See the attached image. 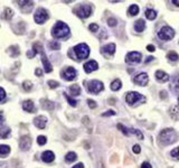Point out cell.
Masks as SVG:
<instances>
[{
	"label": "cell",
	"mask_w": 179,
	"mask_h": 168,
	"mask_svg": "<svg viewBox=\"0 0 179 168\" xmlns=\"http://www.w3.org/2000/svg\"><path fill=\"white\" fill-rule=\"evenodd\" d=\"M52 35L55 38H65L69 35V28L65 22H57L52 29Z\"/></svg>",
	"instance_id": "6da1fadb"
},
{
	"label": "cell",
	"mask_w": 179,
	"mask_h": 168,
	"mask_svg": "<svg viewBox=\"0 0 179 168\" xmlns=\"http://www.w3.org/2000/svg\"><path fill=\"white\" fill-rule=\"evenodd\" d=\"M159 140L163 145H170V144H173V141L177 140V134L171 128L165 129L159 134Z\"/></svg>",
	"instance_id": "7a4b0ae2"
},
{
	"label": "cell",
	"mask_w": 179,
	"mask_h": 168,
	"mask_svg": "<svg viewBox=\"0 0 179 168\" xmlns=\"http://www.w3.org/2000/svg\"><path fill=\"white\" fill-rule=\"evenodd\" d=\"M73 52H74V54H75L77 60H84V58H86V57L90 55L89 46L86 44H83V43L76 45V46L73 48Z\"/></svg>",
	"instance_id": "3957f363"
},
{
	"label": "cell",
	"mask_w": 179,
	"mask_h": 168,
	"mask_svg": "<svg viewBox=\"0 0 179 168\" xmlns=\"http://www.w3.org/2000/svg\"><path fill=\"white\" fill-rule=\"evenodd\" d=\"M125 100L128 102L130 106H134L135 103H138V102H145V98L143 95H141L140 93L138 92H129L127 96H125Z\"/></svg>",
	"instance_id": "277c9868"
},
{
	"label": "cell",
	"mask_w": 179,
	"mask_h": 168,
	"mask_svg": "<svg viewBox=\"0 0 179 168\" xmlns=\"http://www.w3.org/2000/svg\"><path fill=\"white\" fill-rule=\"evenodd\" d=\"M158 36H159V38L163 39V40H170V39L173 38L175 32H173V29L171 27L165 26V27H162L160 29V32L158 33Z\"/></svg>",
	"instance_id": "5b68a950"
},
{
	"label": "cell",
	"mask_w": 179,
	"mask_h": 168,
	"mask_svg": "<svg viewBox=\"0 0 179 168\" xmlns=\"http://www.w3.org/2000/svg\"><path fill=\"white\" fill-rule=\"evenodd\" d=\"M48 12L47 10H45L44 8H39L36 10L35 12V16H34V19H35V22L39 24V25H42V24H44L47 19H48Z\"/></svg>",
	"instance_id": "8992f818"
},
{
	"label": "cell",
	"mask_w": 179,
	"mask_h": 168,
	"mask_svg": "<svg viewBox=\"0 0 179 168\" xmlns=\"http://www.w3.org/2000/svg\"><path fill=\"white\" fill-rule=\"evenodd\" d=\"M76 75H77L76 70H75L74 67H71V66L66 67V68L63 70V72H62V78H64L65 81H73V80L76 78Z\"/></svg>",
	"instance_id": "52a82bcc"
},
{
	"label": "cell",
	"mask_w": 179,
	"mask_h": 168,
	"mask_svg": "<svg viewBox=\"0 0 179 168\" xmlns=\"http://www.w3.org/2000/svg\"><path fill=\"white\" fill-rule=\"evenodd\" d=\"M92 14V7L90 5H81L76 10V15L79 18H87Z\"/></svg>",
	"instance_id": "ba28073f"
},
{
	"label": "cell",
	"mask_w": 179,
	"mask_h": 168,
	"mask_svg": "<svg viewBox=\"0 0 179 168\" xmlns=\"http://www.w3.org/2000/svg\"><path fill=\"white\" fill-rule=\"evenodd\" d=\"M103 83L102 82H100V81H97V80H93V81H91L89 83V85H87V89H89V91L91 92V93H99V92H101L102 90H103Z\"/></svg>",
	"instance_id": "9c48e42d"
},
{
	"label": "cell",
	"mask_w": 179,
	"mask_h": 168,
	"mask_svg": "<svg viewBox=\"0 0 179 168\" xmlns=\"http://www.w3.org/2000/svg\"><path fill=\"white\" fill-rule=\"evenodd\" d=\"M141 61V54L139 52H131L125 56V62L129 64H135Z\"/></svg>",
	"instance_id": "30bf717a"
},
{
	"label": "cell",
	"mask_w": 179,
	"mask_h": 168,
	"mask_svg": "<svg viewBox=\"0 0 179 168\" xmlns=\"http://www.w3.org/2000/svg\"><path fill=\"white\" fill-rule=\"evenodd\" d=\"M148 81H149V76H148V74H147V73H140V74H138V75H135L134 78H133L134 83L138 84V85H141V86L147 85Z\"/></svg>",
	"instance_id": "8fae6325"
},
{
	"label": "cell",
	"mask_w": 179,
	"mask_h": 168,
	"mask_svg": "<svg viewBox=\"0 0 179 168\" xmlns=\"http://www.w3.org/2000/svg\"><path fill=\"white\" fill-rule=\"evenodd\" d=\"M32 145V139L29 136H24L20 138V141H19V146H20V149L21 150H28L29 147Z\"/></svg>",
	"instance_id": "7c38bea8"
},
{
	"label": "cell",
	"mask_w": 179,
	"mask_h": 168,
	"mask_svg": "<svg viewBox=\"0 0 179 168\" xmlns=\"http://www.w3.org/2000/svg\"><path fill=\"white\" fill-rule=\"evenodd\" d=\"M46 123H47V118L44 116H39L34 119V124L39 129H44L46 127Z\"/></svg>",
	"instance_id": "4fadbf2b"
},
{
	"label": "cell",
	"mask_w": 179,
	"mask_h": 168,
	"mask_svg": "<svg viewBox=\"0 0 179 168\" xmlns=\"http://www.w3.org/2000/svg\"><path fill=\"white\" fill-rule=\"evenodd\" d=\"M97 67H99V64L95 61H89L87 63L84 64V71L86 73H91L95 70H97Z\"/></svg>",
	"instance_id": "5bb4252c"
},
{
	"label": "cell",
	"mask_w": 179,
	"mask_h": 168,
	"mask_svg": "<svg viewBox=\"0 0 179 168\" xmlns=\"http://www.w3.org/2000/svg\"><path fill=\"white\" fill-rule=\"evenodd\" d=\"M19 5H20V9L22 10V12L27 14L33 9L34 2L33 1H19Z\"/></svg>",
	"instance_id": "9a60e30c"
},
{
	"label": "cell",
	"mask_w": 179,
	"mask_h": 168,
	"mask_svg": "<svg viewBox=\"0 0 179 168\" xmlns=\"http://www.w3.org/2000/svg\"><path fill=\"white\" fill-rule=\"evenodd\" d=\"M115 52V45L114 44H107L102 47V53L105 56H111Z\"/></svg>",
	"instance_id": "2e32d148"
},
{
	"label": "cell",
	"mask_w": 179,
	"mask_h": 168,
	"mask_svg": "<svg viewBox=\"0 0 179 168\" xmlns=\"http://www.w3.org/2000/svg\"><path fill=\"white\" fill-rule=\"evenodd\" d=\"M42 62H43V64H44L45 72H46V73H50L52 71H53L52 64L49 63V61H48V58H47V56H46V54H45L44 52L42 53Z\"/></svg>",
	"instance_id": "e0dca14e"
},
{
	"label": "cell",
	"mask_w": 179,
	"mask_h": 168,
	"mask_svg": "<svg viewBox=\"0 0 179 168\" xmlns=\"http://www.w3.org/2000/svg\"><path fill=\"white\" fill-rule=\"evenodd\" d=\"M42 159H43V162H52L54 159H55V155H54L53 151L47 150V151H45V152H43Z\"/></svg>",
	"instance_id": "ac0fdd59"
},
{
	"label": "cell",
	"mask_w": 179,
	"mask_h": 168,
	"mask_svg": "<svg viewBox=\"0 0 179 168\" xmlns=\"http://www.w3.org/2000/svg\"><path fill=\"white\" fill-rule=\"evenodd\" d=\"M145 28V20H142V19L137 20L135 24H134V29H135V32H138V33L143 32Z\"/></svg>",
	"instance_id": "d6986e66"
},
{
	"label": "cell",
	"mask_w": 179,
	"mask_h": 168,
	"mask_svg": "<svg viewBox=\"0 0 179 168\" xmlns=\"http://www.w3.org/2000/svg\"><path fill=\"white\" fill-rule=\"evenodd\" d=\"M22 109L27 112L34 111V102L32 100H26L22 103Z\"/></svg>",
	"instance_id": "ffe728a7"
},
{
	"label": "cell",
	"mask_w": 179,
	"mask_h": 168,
	"mask_svg": "<svg viewBox=\"0 0 179 168\" xmlns=\"http://www.w3.org/2000/svg\"><path fill=\"white\" fill-rule=\"evenodd\" d=\"M42 106L45 110H53L55 108V104L49 100H46V99H43L42 100Z\"/></svg>",
	"instance_id": "44dd1931"
},
{
	"label": "cell",
	"mask_w": 179,
	"mask_h": 168,
	"mask_svg": "<svg viewBox=\"0 0 179 168\" xmlns=\"http://www.w3.org/2000/svg\"><path fill=\"white\" fill-rule=\"evenodd\" d=\"M156 78H157V80H158V81L166 82V81H168L169 76H168L167 74L163 72V71H157V72H156Z\"/></svg>",
	"instance_id": "7402d4cb"
},
{
	"label": "cell",
	"mask_w": 179,
	"mask_h": 168,
	"mask_svg": "<svg viewBox=\"0 0 179 168\" xmlns=\"http://www.w3.org/2000/svg\"><path fill=\"white\" fill-rule=\"evenodd\" d=\"M14 16V11L9 9V8H6L5 11L2 12V15H1V18L2 19H6V20H10L11 18Z\"/></svg>",
	"instance_id": "603a6c76"
},
{
	"label": "cell",
	"mask_w": 179,
	"mask_h": 168,
	"mask_svg": "<svg viewBox=\"0 0 179 168\" xmlns=\"http://www.w3.org/2000/svg\"><path fill=\"white\" fill-rule=\"evenodd\" d=\"M10 134V129L8 128V127H2V128H0V138H2V139H5L7 138L8 136Z\"/></svg>",
	"instance_id": "cb8c5ba5"
},
{
	"label": "cell",
	"mask_w": 179,
	"mask_h": 168,
	"mask_svg": "<svg viewBox=\"0 0 179 168\" xmlns=\"http://www.w3.org/2000/svg\"><path fill=\"white\" fill-rule=\"evenodd\" d=\"M33 50L37 54V53H43L44 52V47H43V45H42V43H39V42H37V43H35V44L33 45Z\"/></svg>",
	"instance_id": "d4e9b609"
},
{
	"label": "cell",
	"mask_w": 179,
	"mask_h": 168,
	"mask_svg": "<svg viewBox=\"0 0 179 168\" xmlns=\"http://www.w3.org/2000/svg\"><path fill=\"white\" fill-rule=\"evenodd\" d=\"M10 152V147L7 145L0 146V156H7Z\"/></svg>",
	"instance_id": "484cf974"
},
{
	"label": "cell",
	"mask_w": 179,
	"mask_h": 168,
	"mask_svg": "<svg viewBox=\"0 0 179 168\" xmlns=\"http://www.w3.org/2000/svg\"><path fill=\"white\" fill-rule=\"evenodd\" d=\"M145 17H147L149 20H153V19H156L157 12L153 10V9H148V10L145 11Z\"/></svg>",
	"instance_id": "4316f807"
},
{
	"label": "cell",
	"mask_w": 179,
	"mask_h": 168,
	"mask_svg": "<svg viewBox=\"0 0 179 168\" xmlns=\"http://www.w3.org/2000/svg\"><path fill=\"white\" fill-rule=\"evenodd\" d=\"M138 12H139V7H138V5L130 6V8H129V15H130V16H135V15H138Z\"/></svg>",
	"instance_id": "83f0119b"
},
{
	"label": "cell",
	"mask_w": 179,
	"mask_h": 168,
	"mask_svg": "<svg viewBox=\"0 0 179 168\" xmlns=\"http://www.w3.org/2000/svg\"><path fill=\"white\" fill-rule=\"evenodd\" d=\"M69 91L73 95H79L81 94V88L78 85H72L69 88Z\"/></svg>",
	"instance_id": "f1b7e54d"
},
{
	"label": "cell",
	"mask_w": 179,
	"mask_h": 168,
	"mask_svg": "<svg viewBox=\"0 0 179 168\" xmlns=\"http://www.w3.org/2000/svg\"><path fill=\"white\" fill-rule=\"evenodd\" d=\"M121 88V81L120 80H115V81H113L111 84V90L112 91H117V90H120Z\"/></svg>",
	"instance_id": "f546056e"
},
{
	"label": "cell",
	"mask_w": 179,
	"mask_h": 168,
	"mask_svg": "<svg viewBox=\"0 0 179 168\" xmlns=\"http://www.w3.org/2000/svg\"><path fill=\"white\" fill-rule=\"evenodd\" d=\"M9 50H9V54H10L11 56H14V57H15V56H18L19 53H20V50H18V46H16V45H15V46H11Z\"/></svg>",
	"instance_id": "4dcf8cb0"
},
{
	"label": "cell",
	"mask_w": 179,
	"mask_h": 168,
	"mask_svg": "<svg viewBox=\"0 0 179 168\" xmlns=\"http://www.w3.org/2000/svg\"><path fill=\"white\" fill-rule=\"evenodd\" d=\"M76 159V154L75 152H68L66 156H65V160L67 162H72Z\"/></svg>",
	"instance_id": "1f68e13d"
},
{
	"label": "cell",
	"mask_w": 179,
	"mask_h": 168,
	"mask_svg": "<svg viewBox=\"0 0 179 168\" xmlns=\"http://www.w3.org/2000/svg\"><path fill=\"white\" fill-rule=\"evenodd\" d=\"M117 129H120V131H121L123 134H125V136H129V134H130V130H129L127 127H124L123 124H121V123L117 124Z\"/></svg>",
	"instance_id": "d6a6232c"
},
{
	"label": "cell",
	"mask_w": 179,
	"mask_h": 168,
	"mask_svg": "<svg viewBox=\"0 0 179 168\" xmlns=\"http://www.w3.org/2000/svg\"><path fill=\"white\" fill-rule=\"evenodd\" d=\"M22 88H24V90L25 91H30V90L33 89V83L30 82V81H25L24 83H22Z\"/></svg>",
	"instance_id": "836d02e7"
},
{
	"label": "cell",
	"mask_w": 179,
	"mask_h": 168,
	"mask_svg": "<svg viewBox=\"0 0 179 168\" xmlns=\"http://www.w3.org/2000/svg\"><path fill=\"white\" fill-rule=\"evenodd\" d=\"M178 54L177 53H175V52H170V53H168V58L170 60V61L173 62H176L178 61Z\"/></svg>",
	"instance_id": "e575fe53"
},
{
	"label": "cell",
	"mask_w": 179,
	"mask_h": 168,
	"mask_svg": "<svg viewBox=\"0 0 179 168\" xmlns=\"http://www.w3.org/2000/svg\"><path fill=\"white\" fill-rule=\"evenodd\" d=\"M59 47H61V44L58 42H56V40H53V42L49 43L50 50H59Z\"/></svg>",
	"instance_id": "d590c367"
},
{
	"label": "cell",
	"mask_w": 179,
	"mask_h": 168,
	"mask_svg": "<svg viewBox=\"0 0 179 168\" xmlns=\"http://www.w3.org/2000/svg\"><path fill=\"white\" fill-rule=\"evenodd\" d=\"M37 142H38V145L40 146L45 145V144L47 142V138H46L45 136H39L38 138H37Z\"/></svg>",
	"instance_id": "8d00e7d4"
},
{
	"label": "cell",
	"mask_w": 179,
	"mask_h": 168,
	"mask_svg": "<svg viewBox=\"0 0 179 168\" xmlns=\"http://www.w3.org/2000/svg\"><path fill=\"white\" fill-rule=\"evenodd\" d=\"M65 98H66V100L68 101V103H69V104H71V106H76V103H77V102H76V101L74 100V99H72V98H71V96H69V95L68 94H66V93H65Z\"/></svg>",
	"instance_id": "74e56055"
},
{
	"label": "cell",
	"mask_w": 179,
	"mask_h": 168,
	"mask_svg": "<svg viewBox=\"0 0 179 168\" xmlns=\"http://www.w3.org/2000/svg\"><path fill=\"white\" fill-rule=\"evenodd\" d=\"M170 154H171V156H173V158H176V159H178V160H179V147H177V148L173 149Z\"/></svg>",
	"instance_id": "f35d334b"
},
{
	"label": "cell",
	"mask_w": 179,
	"mask_h": 168,
	"mask_svg": "<svg viewBox=\"0 0 179 168\" xmlns=\"http://www.w3.org/2000/svg\"><path fill=\"white\" fill-rule=\"evenodd\" d=\"M107 24H109V26L114 27V26H117V19L115 18H109L107 19Z\"/></svg>",
	"instance_id": "ab89813d"
},
{
	"label": "cell",
	"mask_w": 179,
	"mask_h": 168,
	"mask_svg": "<svg viewBox=\"0 0 179 168\" xmlns=\"http://www.w3.org/2000/svg\"><path fill=\"white\" fill-rule=\"evenodd\" d=\"M47 84L49 85L50 89H55V88H57V86L59 85V83H58V82H55V81H48Z\"/></svg>",
	"instance_id": "60d3db41"
},
{
	"label": "cell",
	"mask_w": 179,
	"mask_h": 168,
	"mask_svg": "<svg viewBox=\"0 0 179 168\" xmlns=\"http://www.w3.org/2000/svg\"><path fill=\"white\" fill-rule=\"evenodd\" d=\"M89 28H90V30H91V32H97L99 26H97L96 24H91V25L89 26Z\"/></svg>",
	"instance_id": "b9f144b4"
},
{
	"label": "cell",
	"mask_w": 179,
	"mask_h": 168,
	"mask_svg": "<svg viewBox=\"0 0 179 168\" xmlns=\"http://www.w3.org/2000/svg\"><path fill=\"white\" fill-rule=\"evenodd\" d=\"M6 99V92L2 88H0V102Z\"/></svg>",
	"instance_id": "7bdbcfd3"
},
{
	"label": "cell",
	"mask_w": 179,
	"mask_h": 168,
	"mask_svg": "<svg viewBox=\"0 0 179 168\" xmlns=\"http://www.w3.org/2000/svg\"><path fill=\"white\" fill-rule=\"evenodd\" d=\"M87 103H89V106L91 109H94L95 106H96V103L93 100H87Z\"/></svg>",
	"instance_id": "ee69618b"
},
{
	"label": "cell",
	"mask_w": 179,
	"mask_h": 168,
	"mask_svg": "<svg viewBox=\"0 0 179 168\" xmlns=\"http://www.w3.org/2000/svg\"><path fill=\"white\" fill-rule=\"evenodd\" d=\"M115 114V112L113 111V110H110V111H107V112H105V113H103L102 116L103 117H109V116H114Z\"/></svg>",
	"instance_id": "f6af8a7d"
},
{
	"label": "cell",
	"mask_w": 179,
	"mask_h": 168,
	"mask_svg": "<svg viewBox=\"0 0 179 168\" xmlns=\"http://www.w3.org/2000/svg\"><path fill=\"white\" fill-rule=\"evenodd\" d=\"M132 150H133V152H135V154H139L140 152V146L139 145H134L133 146V148H132Z\"/></svg>",
	"instance_id": "bcb514c9"
},
{
	"label": "cell",
	"mask_w": 179,
	"mask_h": 168,
	"mask_svg": "<svg viewBox=\"0 0 179 168\" xmlns=\"http://www.w3.org/2000/svg\"><path fill=\"white\" fill-rule=\"evenodd\" d=\"M35 74H36V75H37V76H42V74H43V71H42V70H40V68H36V70H35Z\"/></svg>",
	"instance_id": "7dc6e473"
},
{
	"label": "cell",
	"mask_w": 179,
	"mask_h": 168,
	"mask_svg": "<svg viewBox=\"0 0 179 168\" xmlns=\"http://www.w3.org/2000/svg\"><path fill=\"white\" fill-rule=\"evenodd\" d=\"M36 55V53L34 52V50H30V52H27V56L29 57V58H32V57H34V56Z\"/></svg>",
	"instance_id": "c3c4849f"
},
{
	"label": "cell",
	"mask_w": 179,
	"mask_h": 168,
	"mask_svg": "<svg viewBox=\"0 0 179 168\" xmlns=\"http://www.w3.org/2000/svg\"><path fill=\"white\" fill-rule=\"evenodd\" d=\"M173 89L176 90V91H177V92L179 93V78L177 80V81H176V83H175V86H173Z\"/></svg>",
	"instance_id": "681fc988"
},
{
	"label": "cell",
	"mask_w": 179,
	"mask_h": 168,
	"mask_svg": "<svg viewBox=\"0 0 179 168\" xmlns=\"http://www.w3.org/2000/svg\"><path fill=\"white\" fill-rule=\"evenodd\" d=\"M141 168H151V165L149 162H143V164L141 165Z\"/></svg>",
	"instance_id": "f907efd6"
},
{
	"label": "cell",
	"mask_w": 179,
	"mask_h": 168,
	"mask_svg": "<svg viewBox=\"0 0 179 168\" xmlns=\"http://www.w3.org/2000/svg\"><path fill=\"white\" fill-rule=\"evenodd\" d=\"M147 50H149V52H155V46H153V45H148V46H147Z\"/></svg>",
	"instance_id": "816d5d0a"
},
{
	"label": "cell",
	"mask_w": 179,
	"mask_h": 168,
	"mask_svg": "<svg viewBox=\"0 0 179 168\" xmlns=\"http://www.w3.org/2000/svg\"><path fill=\"white\" fill-rule=\"evenodd\" d=\"M73 168H84V165L82 162H78V164H76Z\"/></svg>",
	"instance_id": "f5cc1de1"
},
{
	"label": "cell",
	"mask_w": 179,
	"mask_h": 168,
	"mask_svg": "<svg viewBox=\"0 0 179 168\" xmlns=\"http://www.w3.org/2000/svg\"><path fill=\"white\" fill-rule=\"evenodd\" d=\"M2 121H4V116H2V112L0 111V124L2 123Z\"/></svg>",
	"instance_id": "db71d44e"
},
{
	"label": "cell",
	"mask_w": 179,
	"mask_h": 168,
	"mask_svg": "<svg viewBox=\"0 0 179 168\" xmlns=\"http://www.w3.org/2000/svg\"><path fill=\"white\" fill-rule=\"evenodd\" d=\"M152 60H153V57H152V56H150V57H148V58H147V61H145V63H149V62H151V61H152Z\"/></svg>",
	"instance_id": "11a10c76"
},
{
	"label": "cell",
	"mask_w": 179,
	"mask_h": 168,
	"mask_svg": "<svg viewBox=\"0 0 179 168\" xmlns=\"http://www.w3.org/2000/svg\"><path fill=\"white\" fill-rule=\"evenodd\" d=\"M173 4H175L176 6H178L179 7V0H173Z\"/></svg>",
	"instance_id": "9f6ffc18"
},
{
	"label": "cell",
	"mask_w": 179,
	"mask_h": 168,
	"mask_svg": "<svg viewBox=\"0 0 179 168\" xmlns=\"http://www.w3.org/2000/svg\"><path fill=\"white\" fill-rule=\"evenodd\" d=\"M165 94H166V92H165V91H162V92H161V98H162V99H163V98L166 96Z\"/></svg>",
	"instance_id": "6f0895ef"
},
{
	"label": "cell",
	"mask_w": 179,
	"mask_h": 168,
	"mask_svg": "<svg viewBox=\"0 0 179 168\" xmlns=\"http://www.w3.org/2000/svg\"><path fill=\"white\" fill-rule=\"evenodd\" d=\"M100 168H103V166H102V164H100Z\"/></svg>",
	"instance_id": "680465c9"
},
{
	"label": "cell",
	"mask_w": 179,
	"mask_h": 168,
	"mask_svg": "<svg viewBox=\"0 0 179 168\" xmlns=\"http://www.w3.org/2000/svg\"><path fill=\"white\" fill-rule=\"evenodd\" d=\"M178 103H179V96H178Z\"/></svg>",
	"instance_id": "91938a15"
}]
</instances>
